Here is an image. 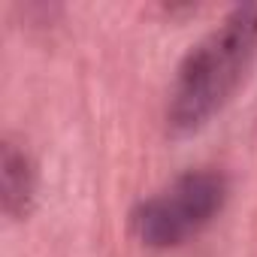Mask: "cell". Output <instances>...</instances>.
<instances>
[{"instance_id": "6da1fadb", "label": "cell", "mask_w": 257, "mask_h": 257, "mask_svg": "<svg viewBox=\"0 0 257 257\" xmlns=\"http://www.w3.org/2000/svg\"><path fill=\"white\" fill-rule=\"evenodd\" d=\"M257 61V4L233 7L182 58L170 97L167 131L191 137L236 97Z\"/></svg>"}, {"instance_id": "7a4b0ae2", "label": "cell", "mask_w": 257, "mask_h": 257, "mask_svg": "<svg viewBox=\"0 0 257 257\" xmlns=\"http://www.w3.org/2000/svg\"><path fill=\"white\" fill-rule=\"evenodd\" d=\"M230 176L218 167H194L143 200L134 215V233L146 248L173 251L197 239L227 206Z\"/></svg>"}, {"instance_id": "3957f363", "label": "cell", "mask_w": 257, "mask_h": 257, "mask_svg": "<svg viewBox=\"0 0 257 257\" xmlns=\"http://www.w3.org/2000/svg\"><path fill=\"white\" fill-rule=\"evenodd\" d=\"M37 161L13 137L0 146V203L13 221H28L37 206Z\"/></svg>"}]
</instances>
